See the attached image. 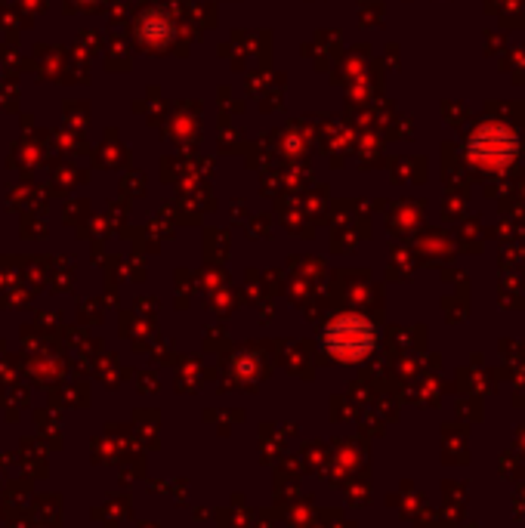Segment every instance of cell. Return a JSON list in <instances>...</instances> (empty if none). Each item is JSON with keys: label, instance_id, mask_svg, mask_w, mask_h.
<instances>
[{"label": "cell", "instance_id": "6da1fadb", "mask_svg": "<svg viewBox=\"0 0 525 528\" xmlns=\"http://www.w3.org/2000/svg\"><path fill=\"white\" fill-rule=\"evenodd\" d=\"M377 343H380L377 325L356 312L337 315L322 331V346L337 362H365L377 349Z\"/></svg>", "mask_w": 525, "mask_h": 528}, {"label": "cell", "instance_id": "7a4b0ae2", "mask_svg": "<svg viewBox=\"0 0 525 528\" xmlns=\"http://www.w3.org/2000/svg\"><path fill=\"white\" fill-rule=\"evenodd\" d=\"M470 155L488 167H507L516 158V136L504 127H482L470 139Z\"/></svg>", "mask_w": 525, "mask_h": 528}]
</instances>
